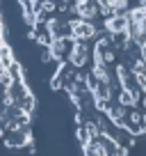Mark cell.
<instances>
[{
	"mask_svg": "<svg viewBox=\"0 0 146 156\" xmlns=\"http://www.w3.org/2000/svg\"><path fill=\"white\" fill-rule=\"evenodd\" d=\"M32 112L34 97L7 41L2 16H0V145L9 149L30 147Z\"/></svg>",
	"mask_w": 146,
	"mask_h": 156,
	"instance_id": "obj_1",
	"label": "cell"
},
{
	"mask_svg": "<svg viewBox=\"0 0 146 156\" xmlns=\"http://www.w3.org/2000/svg\"><path fill=\"white\" fill-rule=\"evenodd\" d=\"M117 106H123V108L137 106V92H132V90H121V92H119V103Z\"/></svg>",
	"mask_w": 146,
	"mask_h": 156,
	"instance_id": "obj_2",
	"label": "cell"
},
{
	"mask_svg": "<svg viewBox=\"0 0 146 156\" xmlns=\"http://www.w3.org/2000/svg\"><path fill=\"white\" fill-rule=\"evenodd\" d=\"M132 78H135V85H137V90H141V92L146 94V69H144V71H137V73H132Z\"/></svg>",
	"mask_w": 146,
	"mask_h": 156,
	"instance_id": "obj_3",
	"label": "cell"
},
{
	"mask_svg": "<svg viewBox=\"0 0 146 156\" xmlns=\"http://www.w3.org/2000/svg\"><path fill=\"white\" fill-rule=\"evenodd\" d=\"M144 108H146V97H144Z\"/></svg>",
	"mask_w": 146,
	"mask_h": 156,
	"instance_id": "obj_4",
	"label": "cell"
}]
</instances>
